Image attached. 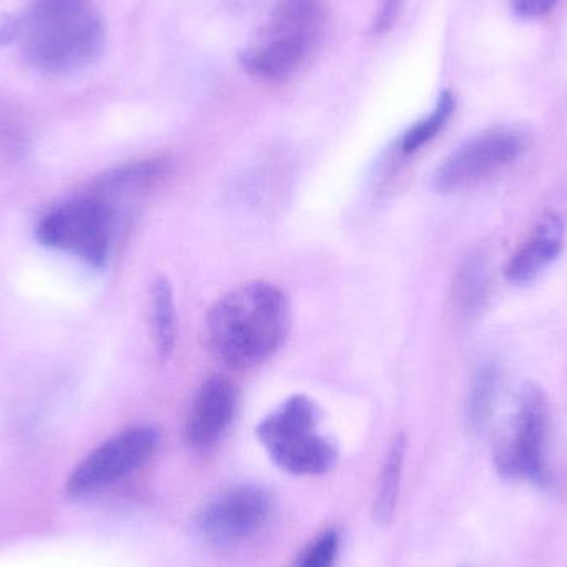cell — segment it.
<instances>
[{
    "mask_svg": "<svg viewBox=\"0 0 567 567\" xmlns=\"http://www.w3.org/2000/svg\"><path fill=\"white\" fill-rule=\"evenodd\" d=\"M512 10L522 19H538L551 12L558 0H509Z\"/></svg>",
    "mask_w": 567,
    "mask_h": 567,
    "instance_id": "18",
    "label": "cell"
},
{
    "mask_svg": "<svg viewBox=\"0 0 567 567\" xmlns=\"http://www.w3.org/2000/svg\"><path fill=\"white\" fill-rule=\"evenodd\" d=\"M319 419V406L309 396L293 395L259 423L256 435L284 472L323 475L336 465L337 449L317 432Z\"/></svg>",
    "mask_w": 567,
    "mask_h": 567,
    "instance_id": "4",
    "label": "cell"
},
{
    "mask_svg": "<svg viewBox=\"0 0 567 567\" xmlns=\"http://www.w3.org/2000/svg\"><path fill=\"white\" fill-rule=\"evenodd\" d=\"M326 25L323 0H278L255 42L243 52V66L259 80L289 79L319 49Z\"/></svg>",
    "mask_w": 567,
    "mask_h": 567,
    "instance_id": "3",
    "label": "cell"
},
{
    "mask_svg": "<svg viewBox=\"0 0 567 567\" xmlns=\"http://www.w3.org/2000/svg\"><path fill=\"white\" fill-rule=\"evenodd\" d=\"M159 445V435L152 426H133L106 440L90 453L70 475V495L85 496L100 492L142 468Z\"/></svg>",
    "mask_w": 567,
    "mask_h": 567,
    "instance_id": "8",
    "label": "cell"
},
{
    "mask_svg": "<svg viewBox=\"0 0 567 567\" xmlns=\"http://www.w3.org/2000/svg\"><path fill=\"white\" fill-rule=\"evenodd\" d=\"M565 246V223L559 216L548 215L533 229L522 248L506 266V279L513 284L532 282L538 278Z\"/></svg>",
    "mask_w": 567,
    "mask_h": 567,
    "instance_id": "11",
    "label": "cell"
},
{
    "mask_svg": "<svg viewBox=\"0 0 567 567\" xmlns=\"http://www.w3.org/2000/svg\"><path fill=\"white\" fill-rule=\"evenodd\" d=\"M152 326L156 352L162 360H168L176 346V306L172 284L166 278L153 284Z\"/></svg>",
    "mask_w": 567,
    "mask_h": 567,
    "instance_id": "13",
    "label": "cell"
},
{
    "mask_svg": "<svg viewBox=\"0 0 567 567\" xmlns=\"http://www.w3.org/2000/svg\"><path fill=\"white\" fill-rule=\"evenodd\" d=\"M236 405L238 395L228 379L213 375L203 382L186 419L188 445L202 452L215 446L231 425Z\"/></svg>",
    "mask_w": 567,
    "mask_h": 567,
    "instance_id": "10",
    "label": "cell"
},
{
    "mask_svg": "<svg viewBox=\"0 0 567 567\" xmlns=\"http://www.w3.org/2000/svg\"><path fill=\"white\" fill-rule=\"evenodd\" d=\"M289 327L286 293L275 284L255 281L216 300L206 319V337L216 359L233 369H249L281 349Z\"/></svg>",
    "mask_w": 567,
    "mask_h": 567,
    "instance_id": "2",
    "label": "cell"
},
{
    "mask_svg": "<svg viewBox=\"0 0 567 567\" xmlns=\"http://www.w3.org/2000/svg\"><path fill=\"white\" fill-rule=\"evenodd\" d=\"M339 549V535L336 532L322 533L297 556L293 567H336Z\"/></svg>",
    "mask_w": 567,
    "mask_h": 567,
    "instance_id": "16",
    "label": "cell"
},
{
    "mask_svg": "<svg viewBox=\"0 0 567 567\" xmlns=\"http://www.w3.org/2000/svg\"><path fill=\"white\" fill-rule=\"evenodd\" d=\"M405 452V435H399L393 440L389 455H386L382 476H380L379 493H377L375 505H373V518L380 525H389L395 515Z\"/></svg>",
    "mask_w": 567,
    "mask_h": 567,
    "instance_id": "12",
    "label": "cell"
},
{
    "mask_svg": "<svg viewBox=\"0 0 567 567\" xmlns=\"http://www.w3.org/2000/svg\"><path fill=\"white\" fill-rule=\"evenodd\" d=\"M455 96L450 92H443L436 102L435 109L425 118L420 120L419 123L412 126L400 143V152L403 155H413L420 148L432 142L443 128H445L449 120L452 118L455 112Z\"/></svg>",
    "mask_w": 567,
    "mask_h": 567,
    "instance_id": "14",
    "label": "cell"
},
{
    "mask_svg": "<svg viewBox=\"0 0 567 567\" xmlns=\"http://www.w3.org/2000/svg\"><path fill=\"white\" fill-rule=\"evenodd\" d=\"M483 287H485V278H483L482 266L478 262H472L463 269L460 281L456 284L460 302L465 307L475 306L482 297Z\"/></svg>",
    "mask_w": 567,
    "mask_h": 567,
    "instance_id": "17",
    "label": "cell"
},
{
    "mask_svg": "<svg viewBox=\"0 0 567 567\" xmlns=\"http://www.w3.org/2000/svg\"><path fill=\"white\" fill-rule=\"evenodd\" d=\"M115 212L100 198L65 203L43 216L37 238L47 248L75 256L93 266H103L115 238Z\"/></svg>",
    "mask_w": 567,
    "mask_h": 567,
    "instance_id": "5",
    "label": "cell"
},
{
    "mask_svg": "<svg viewBox=\"0 0 567 567\" xmlns=\"http://www.w3.org/2000/svg\"><path fill=\"white\" fill-rule=\"evenodd\" d=\"M498 372L495 365H483L473 379L468 400V420L472 429L480 430L488 423L498 392Z\"/></svg>",
    "mask_w": 567,
    "mask_h": 567,
    "instance_id": "15",
    "label": "cell"
},
{
    "mask_svg": "<svg viewBox=\"0 0 567 567\" xmlns=\"http://www.w3.org/2000/svg\"><path fill=\"white\" fill-rule=\"evenodd\" d=\"M549 435V405L538 386L528 385L508 432L496 449L495 463L505 478L545 485L549 480L546 449Z\"/></svg>",
    "mask_w": 567,
    "mask_h": 567,
    "instance_id": "6",
    "label": "cell"
},
{
    "mask_svg": "<svg viewBox=\"0 0 567 567\" xmlns=\"http://www.w3.org/2000/svg\"><path fill=\"white\" fill-rule=\"evenodd\" d=\"M272 512V499L258 486H236L216 496L199 515L198 526L216 546H235L258 535Z\"/></svg>",
    "mask_w": 567,
    "mask_h": 567,
    "instance_id": "9",
    "label": "cell"
},
{
    "mask_svg": "<svg viewBox=\"0 0 567 567\" xmlns=\"http://www.w3.org/2000/svg\"><path fill=\"white\" fill-rule=\"evenodd\" d=\"M105 42V19L90 0H39L16 16L13 43L23 62L45 76L89 69Z\"/></svg>",
    "mask_w": 567,
    "mask_h": 567,
    "instance_id": "1",
    "label": "cell"
},
{
    "mask_svg": "<svg viewBox=\"0 0 567 567\" xmlns=\"http://www.w3.org/2000/svg\"><path fill=\"white\" fill-rule=\"evenodd\" d=\"M403 0H380L379 13H377L375 22L372 25V32L375 35H382L386 30L392 29L396 17L400 13Z\"/></svg>",
    "mask_w": 567,
    "mask_h": 567,
    "instance_id": "19",
    "label": "cell"
},
{
    "mask_svg": "<svg viewBox=\"0 0 567 567\" xmlns=\"http://www.w3.org/2000/svg\"><path fill=\"white\" fill-rule=\"evenodd\" d=\"M526 140L513 128H493L456 148L433 175V188L453 193L470 188L525 153Z\"/></svg>",
    "mask_w": 567,
    "mask_h": 567,
    "instance_id": "7",
    "label": "cell"
}]
</instances>
